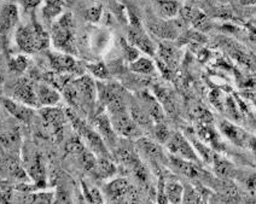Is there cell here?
I'll return each mask as SVG.
<instances>
[{
	"label": "cell",
	"instance_id": "6da1fadb",
	"mask_svg": "<svg viewBox=\"0 0 256 204\" xmlns=\"http://www.w3.org/2000/svg\"><path fill=\"white\" fill-rule=\"evenodd\" d=\"M14 42L23 54H32L48 50L51 39L50 33H48L42 26L33 18L29 24L21 26L16 29Z\"/></svg>",
	"mask_w": 256,
	"mask_h": 204
},
{
	"label": "cell",
	"instance_id": "7a4b0ae2",
	"mask_svg": "<svg viewBox=\"0 0 256 204\" xmlns=\"http://www.w3.org/2000/svg\"><path fill=\"white\" fill-rule=\"evenodd\" d=\"M50 39L57 51L66 52L69 54H76L74 20L70 12H63L51 23Z\"/></svg>",
	"mask_w": 256,
	"mask_h": 204
},
{
	"label": "cell",
	"instance_id": "3957f363",
	"mask_svg": "<svg viewBox=\"0 0 256 204\" xmlns=\"http://www.w3.org/2000/svg\"><path fill=\"white\" fill-rule=\"evenodd\" d=\"M21 155L22 166L29 179L33 180L36 185L45 186L46 168L42 152L34 145L27 144L22 148Z\"/></svg>",
	"mask_w": 256,
	"mask_h": 204
},
{
	"label": "cell",
	"instance_id": "277c9868",
	"mask_svg": "<svg viewBox=\"0 0 256 204\" xmlns=\"http://www.w3.org/2000/svg\"><path fill=\"white\" fill-rule=\"evenodd\" d=\"M130 29H128L127 40L128 42L136 46L139 51L148 56L152 57L156 54L157 46L154 44L152 39L149 36L148 32L142 27V22L136 17V14L130 12Z\"/></svg>",
	"mask_w": 256,
	"mask_h": 204
},
{
	"label": "cell",
	"instance_id": "5b68a950",
	"mask_svg": "<svg viewBox=\"0 0 256 204\" xmlns=\"http://www.w3.org/2000/svg\"><path fill=\"white\" fill-rule=\"evenodd\" d=\"M78 97V110L85 112H93L96 100H97V81L88 75H78L72 78Z\"/></svg>",
	"mask_w": 256,
	"mask_h": 204
},
{
	"label": "cell",
	"instance_id": "8992f818",
	"mask_svg": "<svg viewBox=\"0 0 256 204\" xmlns=\"http://www.w3.org/2000/svg\"><path fill=\"white\" fill-rule=\"evenodd\" d=\"M104 197L110 202H136L138 190L126 178H116L104 186Z\"/></svg>",
	"mask_w": 256,
	"mask_h": 204
},
{
	"label": "cell",
	"instance_id": "52a82bcc",
	"mask_svg": "<svg viewBox=\"0 0 256 204\" xmlns=\"http://www.w3.org/2000/svg\"><path fill=\"white\" fill-rule=\"evenodd\" d=\"M185 26L186 23L180 17L172 20H162L157 17L156 20L148 22V30L160 39L173 42V40L179 39Z\"/></svg>",
	"mask_w": 256,
	"mask_h": 204
},
{
	"label": "cell",
	"instance_id": "ba28073f",
	"mask_svg": "<svg viewBox=\"0 0 256 204\" xmlns=\"http://www.w3.org/2000/svg\"><path fill=\"white\" fill-rule=\"evenodd\" d=\"M112 120V127L118 136L124 139H138L142 136V130L130 116V109L114 114H108Z\"/></svg>",
	"mask_w": 256,
	"mask_h": 204
},
{
	"label": "cell",
	"instance_id": "9c48e42d",
	"mask_svg": "<svg viewBox=\"0 0 256 204\" xmlns=\"http://www.w3.org/2000/svg\"><path fill=\"white\" fill-rule=\"evenodd\" d=\"M39 115L44 122V127L50 136L54 138H60L63 134V128L66 122L68 121L66 112L60 108L56 106H44L40 108Z\"/></svg>",
	"mask_w": 256,
	"mask_h": 204
},
{
	"label": "cell",
	"instance_id": "30bf717a",
	"mask_svg": "<svg viewBox=\"0 0 256 204\" xmlns=\"http://www.w3.org/2000/svg\"><path fill=\"white\" fill-rule=\"evenodd\" d=\"M166 148L170 151V155L180 157V158L188 160L192 162H198L200 156L196 148L191 144L190 140L180 132H173L170 134V139L166 142Z\"/></svg>",
	"mask_w": 256,
	"mask_h": 204
},
{
	"label": "cell",
	"instance_id": "8fae6325",
	"mask_svg": "<svg viewBox=\"0 0 256 204\" xmlns=\"http://www.w3.org/2000/svg\"><path fill=\"white\" fill-rule=\"evenodd\" d=\"M46 57L50 64L52 72H60V74H78L81 75L80 63L72 57V54H66L60 51H50L45 50Z\"/></svg>",
	"mask_w": 256,
	"mask_h": 204
},
{
	"label": "cell",
	"instance_id": "7c38bea8",
	"mask_svg": "<svg viewBox=\"0 0 256 204\" xmlns=\"http://www.w3.org/2000/svg\"><path fill=\"white\" fill-rule=\"evenodd\" d=\"M0 148L6 155H18L22 150L21 130L18 124L6 122L0 126Z\"/></svg>",
	"mask_w": 256,
	"mask_h": 204
},
{
	"label": "cell",
	"instance_id": "4fadbf2b",
	"mask_svg": "<svg viewBox=\"0 0 256 204\" xmlns=\"http://www.w3.org/2000/svg\"><path fill=\"white\" fill-rule=\"evenodd\" d=\"M92 127L100 133L109 150H114L118 144V136L112 127V120L106 112H96L92 118Z\"/></svg>",
	"mask_w": 256,
	"mask_h": 204
},
{
	"label": "cell",
	"instance_id": "5bb4252c",
	"mask_svg": "<svg viewBox=\"0 0 256 204\" xmlns=\"http://www.w3.org/2000/svg\"><path fill=\"white\" fill-rule=\"evenodd\" d=\"M0 106L20 124H29L36 118V112H34L36 109L34 108L21 103L14 98L2 97L0 98Z\"/></svg>",
	"mask_w": 256,
	"mask_h": 204
},
{
	"label": "cell",
	"instance_id": "9a60e30c",
	"mask_svg": "<svg viewBox=\"0 0 256 204\" xmlns=\"http://www.w3.org/2000/svg\"><path fill=\"white\" fill-rule=\"evenodd\" d=\"M20 11L14 2L0 5V36L8 38L18 28Z\"/></svg>",
	"mask_w": 256,
	"mask_h": 204
},
{
	"label": "cell",
	"instance_id": "2e32d148",
	"mask_svg": "<svg viewBox=\"0 0 256 204\" xmlns=\"http://www.w3.org/2000/svg\"><path fill=\"white\" fill-rule=\"evenodd\" d=\"M136 150L156 167L164 164V163H168V157L164 155V148L158 142L150 140L149 138H145V136H140L136 139Z\"/></svg>",
	"mask_w": 256,
	"mask_h": 204
},
{
	"label": "cell",
	"instance_id": "e0dca14e",
	"mask_svg": "<svg viewBox=\"0 0 256 204\" xmlns=\"http://www.w3.org/2000/svg\"><path fill=\"white\" fill-rule=\"evenodd\" d=\"M11 98L27 104V106L34 108V109L40 108L36 97V84L29 80V78H21V80L17 81L12 90V97Z\"/></svg>",
	"mask_w": 256,
	"mask_h": 204
},
{
	"label": "cell",
	"instance_id": "ac0fdd59",
	"mask_svg": "<svg viewBox=\"0 0 256 204\" xmlns=\"http://www.w3.org/2000/svg\"><path fill=\"white\" fill-rule=\"evenodd\" d=\"M219 130L230 142H232L234 144L238 145V146H242V148L252 146V140H254V138H252L246 130H242L240 127L236 126L234 124H231V122L228 120L220 121Z\"/></svg>",
	"mask_w": 256,
	"mask_h": 204
},
{
	"label": "cell",
	"instance_id": "d6986e66",
	"mask_svg": "<svg viewBox=\"0 0 256 204\" xmlns=\"http://www.w3.org/2000/svg\"><path fill=\"white\" fill-rule=\"evenodd\" d=\"M36 90L40 108L56 106L62 98L56 87H54L46 81H38L36 84Z\"/></svg>",
	"mask_w": 256,
	"mask_h": 204
},
{
	"label": "cell",
	"instance_id": "ffe728a7",
	"mask_svg": "<svg viewBox=\"0 0 256 204\" xmlns=\"http://www.w3.org/2000/svg\"><path fill=\"white\" fill-rule=\"evenodd\" d=\"M138 102L142 104V106L146 110L148 114L150 115V118H152V121L155 124L164 121V106L160 103V100L157 98L154 97L152 94H150L149 92L142 91L138 93Z\"/></svg>",
	"mask_w": 256,
	"mask_h": 204
},
{
	"label": "cell",
	"instance_id": "44dd1931",
	"mask_svg": "<svg viewBox=\"0 0 256 204\" xmlns=\"http://www.w3.org/2000/svg\"><path fill=\"white\" fill-rule=\"evenodd\" d=\"M156 16L162 20H172L179 16L182 4L179 0H152Z\"/></svg>",
	"mask_w": 256,
	"mask_h": 204
},
{
	"label": "cell",
	"instance_id": "7402d4cb",
	"mask_svg": "<svg viewBox=\"0 0 256 204\" xmlns=\"http://www.w3.org/2000/svg\"><path fill=\"white\" fill-rule=\"evenodd\" d=\"M130 114L133 118V120L136 121V124H138L142 130H152L155 122L152 121V118H150V115L148 114L146 110L142 106V104L138 100H130Z\"/></svg>",
	"mask_w": 256,
	"mask_h": 204
},
{
	"label": "cell",
	"instance_id": "603a6c76",
	"mask_svg": "<svg viewBox=\"0 0 256 204\" xmlns=\"http://www.w3.org/2000/svg\"><path fill=\"white\" fill-rule=\"evenodd\" d=\"M164 190L167 203H182L184 185L176 178H166L164 176Z\"/></svg>",
	"mask_w": 256,
	"mask_h": 204
},
{
	"label": "cell",
	"instance_id": "cb8c5ba5",
	"mask_svg": "<svg viewBox=\"0 0 256 204\" xmlns=\"http://www.w3.org/2000/svg\"><path fill=\"white\" fill-rule=\"evenodd\" d=\"M212 163H213L215 176L220 178V179H234L237 176V168L234 167V163L225 157L214 155Z\"/></svg>",
	"mask_w": 256,
	"mask_h": 204
},
{
	"label": "cell",
	"instance_id": "d4e9b609",
	"mask_svg": "<svg viewBox=\"0 0 256 204\" xmlns=\"http://www.w3.org/2000/svg\"><path fill=\"white\" fill-rule=\"evenodd\" d=\"M116 164L112 161V157H97V163L92 170V176L97 179H109L116 174Z\"/></svg>",
	"mask_w": 256,
	"mask_h": 204
},
{
	"label": "cell",
	"instance_id": "484cf974",
	"mask_svg": "<svg viewBox=\"0 0 256 204\" xmlns=\"http://www.w3.org/2000/svg\"><path fill=\"white\" fill-rule=\"evenodd\" d=\"M130 70L139 75H154L157 72L156 64L150 57L139 56L134 62L130 63Z\"/></svg>",
	"mask_w": 256,
	"mask_h": 204
},
{
	"label": "cell",
	"instance_id": "4316f807",
	"mask_svg": "<svg viewBox=\"0 0 256 204\" xmlns=\"http://www.w3.org/2000/svg\"><path fill=\"white\" fill-rule=\"evenodd\" d=\"M45 5L42 8V17L45 21L54 22L63 14L64 0H44Z\"/></svg>",
	"mask_w": 256,
	"mask_h": 204
},
{
	"label": "cell",
	"instance_id": "83f0119b",
	"mask_svg": "<svg viewBox=\"0 0 256 204\" xmlns=\"http://www.w3.org/2000/svg\"><path fill=\"white\" fill-rule=\"evenodd\" d=\"M54 192H23L22 202L24 203H54Z\"/></svg>",
	"mask_w": 256,
	"mask_h": 204
},
{
	"label": "cell",
	"instance_id": "f1b7e54d",
	"mask_svg": "<svg viewBox=\"0 0 256 204\" xmlns=\"http://www.w3.org/2000/svg\"><path fill=\"white\" fill-rule=\"evenodd\" d=\"M81 186H82L84 196L87 200V202L91 203H103L104 202V194H102V191L97 186L90 185L85 182H81Z\"/></svg>",
	"mask_w": 256,
	"mask_h": 204
},
{
	"label": "cell",
	"instance_id": "f546056e",
	"mask_svg": "<svg viewBox=\"0 0 256 204\" xmlns=\"http://www.w3.org/2000/svg\"><path fill=\"white\" fill-rule=\"evenodd\" d=\"M29 66V60L24 54L14 56L8 60V69L14 72H24Z\"/></svg>",
	"mask_w": 256,
	"mask_h": 204
},
{
	"label": "cell",
	"instance_id": "4dcf8cb0",
	"mask_svg": "<svg viewBox=\"0 0 256 204\" xmlns=\"http://www.w3.org/2000/svg\"><path fill=\"white\" fill-rule=\"evenodd\" d=\"M86 69L88 70L94 78H97L100 81H104L110 78V72L109 69L106 68V66L104 63H93V64H87Z\"/></svg>",
	"mask_w": 256,
	"mask_h": 204
},
{
	"label": "cell",
	"instance_id": "1f68e13d",
	"mask_svg": "<svg viewBox=\"0 0 256 204\" xmlns=\"http://www.w3.org/2000/svg\"><path fill=\"white\" fill-rule=\"evenodd\" d=\"M120 45L122 52H124V60H126L128 63L134 62L136 58L140 56V51H139L136 46H133L132 44L128 42V40H124V38L120 40Z\"/></svg>",
	"mask_w": 256,
	"mask_h": 204
},
{
	"label": "cell",
	"instance_id": "d6a6232c",
	"mask_svg": "<svg viewBox=\"0 0 256 204\" xmlns=\"http://www.w3.org/2000/svg\"><path fill=\"white\" fill-rule=\"evenodd\" d=\"M103 6L100 2H94L86 8L85 11V20L91 23H98L103 18Z\"/></svg>",
	"mask_w": 256,
	"mask_h": 204
},
{
	"label": "cell",
	"instance_id": "836d02e7",
	"mask_svg": "<svg viewBox=\"0 0 256 204\" xmlns=\"http://www.w3.org/2000/svg\"><path fill=\"white\" fill-rule=\"evenodd\" d=\"M182 202L184 203L202 202V197H200L198 188H194L192 185H184V192H182Z\"/></svg>",
	"mask_w": 256,
	"mask_h": 204
},
{
	"label": "cell",
	"instance_id": "e575fe53",
	"mask_svg": "<svg viewBox=\"0 0 256 204\" xmlns=\"http://www.w3.org/2000/svg\"><path fill=\"white\" fill-rule=\"evenodd\" d=\"M237 179L240 180L243 188L252 197H256V174H250L248 176H240L237 173Z\"/></svg>",
	"mask_w": 256,
	"mask_h": 204
},
{
	"label": "cell",
	"instance_id": "d590c367",
	"mask_svg": "<svg viewBox=\"0 0 256 204\" xmlns=\"http://www.w3.org/2000/svg\"><path fill=\"white\" fill-rule=\"evenodd\" d=\"M26 10L34 11L42 2V0H17Z\"/></svg>",
	"mask_w": 256,
	"mask_h": 204
},
{
	"label": "cell",
	"instance_id": "8d00e7d4",
	"mask_svg": "<svg viewBox=\"0 0 256 204\" xmlns=\"http://www.w3.org/2000/svg\"><path fill=\"white\" fill-rule=\"evenodd\" d=\"M221 4H232V2H240L242 4L243 0H218Z\"/></svg>",
	"mask_w": 256,
	"mask_h": 204
},
{
	"label": "cell",
	"instance_id": "74e56055",
	"mask_svg": "<svg viewBox=\"0 0 256 204\" xmlns=\"http://www.w3.org/2000/svg\"><path fill=\"white\" fill-rule=\"evenodd\" d=\"M93 2H102V0H93Z\"/></svg>",
	"mask_w": 256,
	"mask_h": 204
},
{
	"label": "cell",
	"instance_id": "f35d334b",
	"mask_svg": "<svg viewBox=\"0 0 256 204\" xmlns=\"http://www.w3.org/2000/svg\"><path fill=\"white\" fill-rule=\"evenodd\" d=\"M68 2H69V0H68Z\"/></svg>",
	"mask_w": 256,
	"mask_h": 204
}]
</instances>
